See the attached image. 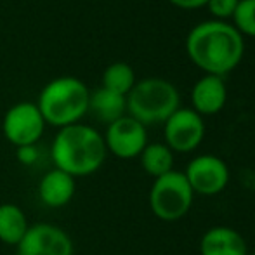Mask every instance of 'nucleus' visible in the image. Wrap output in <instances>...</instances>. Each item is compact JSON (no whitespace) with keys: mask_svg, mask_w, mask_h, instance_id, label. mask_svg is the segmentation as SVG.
<instances>
[{"mask_svg":"<svg viewBox=\"0 0 255 255\" xmlns=\"http://www.w3.org/2000/svg\"><path fill=\"white\" fill-rule=\"evenodd\" d=\"M188 56L207 75L233 71L245 52L243 37L235 26L224 21H205L189 31L186 38Z\"/></svg>","mask_w":255,"mask_h":255,"instance_id":"obj_1","label":"nucleus"},{"mask_svg":"<svg viewBox=\"0 0 255 255\" xmlns=\"http://www.w3.org/2000/svg\"><path fill=\"white\" fill-rule=\"evenodd\" d=\"M104 137L91 125L73 124L59 128L51 146V158L56 168L71 177L92 175L106 160Z\"/></svg>","mask_w":255,"mask_h":255,"instance_id":"obj_2","label":"nucleus"},{"mask_svg":"<svg viewBox=\"0 0 255 255\" xmlns=\"http://www.w3.org/2000/svg\"><path fill=\"white\" fill-rule=\"evenodd\" d=\"M91 91L82 80L75 77H59L49 82L38 96V110L45 124L57 128L80 124L89 113Z\"/></svg>","mask_w":255,"mask_h":255,"instance_id":"obj_3","label":"nucleus"},{"mask_svg":"<svg viewBox=\"0 0 255 255\" xmlns=\"http://www.w3.org/2000/svg\"><path fill=\"white\" fill-rule=\"evenodd\" d=\"M181 96L174 84L163 78H144L137 82L127 94L128 117L142 125L167 122L179 110Z\"/></svg>","mask_w":255,"mask_h":255,"instance_id":"obj_4","label":"nucleus"},{"mask_svg":"<svg viewBox=\"0 0 255 255\" xmlns=\"http://www.w3.org/2000/svg\"><path fill=\"white\" fill-rule=\"evenodd\" d=\"M193 193L184 172L172 170L154 179L149 191V207L161 221H179L189 212L193 205Z\"/></svg>","mask_w":255,"mask_h":255,"instance_id":"obj_5","label":"nucleus"},{"mask_svg":"<svg viewBox=\"0 0 255 255\" xmlns=\"http://www.w3.org/2000/svg\"><path fill=\"white\" fill-rule=\"evenodd\" d=\"M45 130V120L35 103H17L7 110L2 120L5 139L16 148L37 144Z\"/></svg>","mask_w":255,"mask_h":255,"instance_id":"obj_6","label":"nucleus"},{"mask_svg":"<svg viewBox=\"0 0 255 255\" xmlns=\"http://www.w3.org/2000/svg\"><path fill=\"white\" fill-rule=\"evenodd\" d=\"M16 249L17 255H73L75 252L70 235L49 222L30 224Z\"/></svg>","mask_w":255,"mask_h":255,"instance_id":"obj_7","label":"nucleus"},{"mask_svg":"<svg viewBox=\"0 0 255 255\" xmlns=\"http://www.w3.org/2000/svg\"><path fill=\"white\" fill-rule=\"evenodd\" d=\"M106 149L122 160H130L142 153L148 146V132L146 127L132 117H122L108 125L104 135Z\"/></svg>","mask_w":255,"mask_h":255,"instance_id":"obj_8","label":"nucleus"},{"mask_svg":"<svg viewBox=\"0 0 255 255\" xmlns=\"http://www.w3.org/2000/svg\"><path fill=\"white\" fill-rule=\"evenodd\" d=\"M205 124L202 115L195 110L179 108L165 122V141L172 151L188 153L196 149L203 141Z\"/></svg>","mask_w":255,"mask_h":255,"instance_id":"obj_9","label":"nucleus"},{"mask_svg":"<svg viewBox=\"0 0 255 255\" xmlns=\"http://www.w3.org/2000/svg\"><path fill=\"white\" fill-rule=\"evenodd\" d=\"M184 175L193 193L207 196L221 193L229 181L228 165L214 154H203V156H196L195 160H191Z\"/></svg>","mask_w":255,"mask_h":255,"instance_id":"obj_10","label":"nucleus"},{"mask_svg":"<svg viewBox=\"0 0 255 255\" xmlns=\"http://www.w3.org/2000/svg\"><path fill=\"white\" fill-rule=\"evenodd\" d=\"M228 89L217 75H205L195 84L191 92V101L198 115H215L224 108Z\"/></svg>","mask_w":255,"mask_h":255,"instance_id":"obj_11","label":"nucleus"},{"mask_svg":"<svg viewBox=\"0 0 255 255\" xmlns=\"http://www.w3.org/2000/svg\"><path fill=\"white\" fill-rule=\"evenodd\" d=\"M75 196V177L66 172L54 168L49 170L38 182V198L45 207L61 208Z\"/></svg>","mask_w":255,"mask_h":255,"instance_id":"obj_12","label":"nucleus"},{"mask_svg":"<svg viewBox=\"0 0 255 255\" xmlns=\"http://www.w3.org/2000/svg\"><path fill=\"white\" fill-rule=\"evenodd\" d=\"M202 255H247L245 238L238 231L226 226L208 229L200 243Z\"/></svg>","mask_w":255,"mask_h":255,"instance_id":"obj_13","label":"nucleus"},{"mask_svg":"<svg viewBox=\"0 0 255 255\" xmlns=\"http://www.w3.org/2000/svg\"><path fill=\"white\" fill-rule=\"evenodd\" d=\"M89 111L103 124H113L118 118L125 117L127 111V96L117 94L108 89H96L89 94Z\"/></svg>","mask_w":255,"mask_h":255,"instance_id":"obj_14","label":"nucleus"},{"mask_svg":"<svg viewBox=\"0 0 255 255\" xmlns=\"http://www.w3.org/2000/svg\"><path fill=\"white\" fill-rule=\"evenodd\" d=\"M28 228L30 224L23 208L14 203L0 205V242L17 247V243L26 235Z\"/></svg>","mask_w":255,"mask_h":255,"instance_id":"obj_15","label":"nucleus"},{"mask_svg":"<svg viewBox=\"0 0 255 255\" xmlns=\"http://www.w3.org/2000/svg\"><path fill=\"white\" fill-rule=\"evenodd\" d=\"M139 156H141V165L144 172L153 175L154 179L174 170L172 168L174 167V154H172V149L167 144H161V142L148 144Z\"/></svg>","mask_w":255,"mask_h":255,"instance_id":"obj_16","label":"nucleus"},{"mask_svg":"<svg viewBox=\"0 0 255 255\" xmlns=\"http://www.w3.org/2000/svg\"><path fill=\"white\" fill-rule=\"evenodd\" d=\"M135 85L134 70L127 63H113L103 73V87L117 94L127 96Z\"/></svg>","mask_w":255,"mask_h":255,"instance_id":"obj_17","label":"nucleus"},{"mask_svg":"<svg viewBox=\"0 0 255 255\" xmlns=\"http://www.w3.org/2000/svg\"><path fill=\"white\" fill-rule=\"evenodd\" d=\"M233 19H235V28L240 33L255 37V0H240Z\"/></svg>","mask_w":255,"mask_h":255,"instance_id":"obj_18","label":"nucleus"},{"mask_svg":"<svg viewBox=\"0 0 255 255\" xmlns=\"http://www.w3.org/2000/svg\"><path fill=\"white\" fill-rule=\"evenodd\" d=\"M238 3L240 0H208L207 5L212 16L217 17L219 21V19H226V17H233Z\"/></svg>","mask_w":255,"mask_h":255,"instance_id":"obj_19","label":"nucleus"},{"mask_svg":"<svg viewBox=\"0 0 255 255\" xmlns=\"http://www.w3.org/2000/svg\"><path fill=\"white\" fill-rule=\"evenodd\" d=\"M16 156L19 160V163L26 165V167H31L38 161L40 158V151H38L37 144L31 146H21V148H16Z\"/></svg>","mask_w":255,"mask_h":255,"instance_id":"obj_20","label":"nucleus"},{"mask_svg":"<svg viewBox=\"0 0 255 255\" xmlns=\"http://www.w3.org/2000/svg\"><path fill=\"white\" fill-rule=\"evenodd\" d=\"M168 2L179 9H200V7L207 5L208 0H168Z\"/></svg>","mask_w":255,"mask_h":255,"instance_id":"obj_21","label":"nucleus"},{"mask_svg":"<svg viewBox=\"0 0 255 255\" xmlns=\"http://www.w3.org/2000/svg\"><path fill=\"white\" fill-rule=\"evenodd\" d=\"M247 255H255V254H247Z\"/></svg>","mask_w":255,"mask_h":255,"instance_id":"obj_22","label":"nucleus"}]
</instances>
